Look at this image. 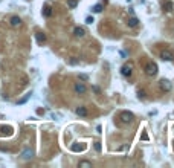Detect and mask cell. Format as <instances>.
Instances as JSON below:
<instances>
[{
  "instance_id": "obj_1",
  "label": "cell",
  "mask_w": 174,
  "mask_h": 168,
  "mask_svg": "<svg viewBox=\"0 0 174 168\" xmlns=\"http://www.w3.org/2000/svg\"><path fill=\"white\" fill-rule=\"evenodd\" d=\"M145 73L148 77H154L156 73H157V64L156 63H148L145 66Z\"/></svg>"
},
{
  "instance_id": "obj_2",
  "label": "cell",
  "mask_w": 174,
  "mask_h": 168,
  "mask_svg": "<svg viewBox=\"0 0 174 168\" xmlns=\"http://www.w3.org/2000/svg\"><path fill=\"white\" fill-rule=\"evenodd\" d=\"M160 58H162L163 61H174V53L170 49H163L160 52Z\"/></svg>"
},
{
  "instance_id": "obj_3",
  "label": "cell",
  "mask_w": 174,
  "mask_h": 168,
  "mask_svg": "<svg viewBox=\"0 0 174 168\" xmlns=\"http://www.w3.org/2000/svg\"><path fill=\"white\" fill-rule=\"evenodd\" d=\"M119 119H121L122 122L128 124V122H131V121L135 119V116H133V113H131V112H122L121 115H119Z\"/></svg>"
},
{
  "instance_id": "obj_4",
  "label": "cell",
  "mask_w": 174,
  "mask_h": 168,
  "mask_svg": "<svg viewBox=\"0 0 174 168\" xmlns=\"http://www.w3.org/2000/svg\"><path fill=\"white\" fill-rule=\"evenodd\" d=\"M121 73H122V77H131V73H133V64L131 63L124 64L122 69H121Z\"/></svg>"
},
{
  "instance_id": "obj_5",
  "label": "cell",
  "mask_w": 174,
  "mask_h": 168,
  "mask_svg": "<svg viewBox=\"0 0 174 168\" xmlns=\"http://www.w3.org/2000/svg\"><path fill=\"white\" fill-rule=\"evenodd\" d=\"M159 86H160V90L162 92H170L171 90V83L168 81V79H160Z\"/></svg>"
},
{
  "instance_id": "obj_6",
  "label": "cell",
  "mask_w": 174,
  "mask_h": 168,
  "mask_svg": "<svg viewBox=\"0 0 174 168\" xmlns=\"http://www.w3.org/2000/svg\"><path fill=\"white\" fill-rule=\"evenodd\" d=\"M32 156H34V151H32L31 148H25L22 151V159L23 160H29V159H32Z\"/></svg>"
},
{
  "instance_id": "obj_7",
  "label": "cell",
  "mask_w": 174,
  "mask_h": 168,
  "mask_svg": "<svg viewBox=\"0 0 174 168\" xmlns=\"http://www.w3.org/2000/svg\"><path fill=\"white\" fill-rule=\"evenodd\" d=\"M75 92L78 93V95H84V93L87 92V87L83 83H76L75 84Z\"/></svg>"
},
{
  "instance_id": "obj_8",
  "label": "cell",
  "mask_w": 174,
  "mask_h": 168,
  "mask_svg": "<svg viewBox=\"0 0 174 168\" xmlns=\"http://www.w3.org/2000/svg\"><path fill=\"white\" fill-rule=\"evenodd\" d=\"M9 23H11V26H20V25H22V20H20V17L14 15V17H11Z\"/></svg>"
},
{
  "instance_id": "obj_9",
  "label": "cell",
  "mask_w": 174,
  "mask_h": 168,
  "mask_svg": "<svg viewBox=\"0 0 174 168\" xmlns=\"http://www.w3.org/2000/svg\"><path fill=\"white\" fill-rule=\"evenodd\" d=\"M35 38H37V41H38L40 44H43V43L46 41V35H44L43 32H37V34H35Z\"/></svg>"
},
{
  "instance_id": "obj_10",
  "label": "cell",
  "mask_w": 174,
  "mask_h": 168,
  "mask_svg": "<svg viewBox=\"0 0 174 168\" xmlns=\"http://www.w3.org/2000/svg\"><path fill=\"white\" fill-rule=\"evenodd\" d=\"M173 9H174V3H173V2H170V0H168V2H165V3H163V11L171 12Z\"/></svg>"
},
{
  "instance_id": "obj_11",
  "label": "cell",
  "mask_w": 174,
  "mask_h": 168,
  "mask_svg": "<svg viewBox=\"0 0 174 168\" xmlns=\"http://www.w3.org/2000/svg\"><path fill=\"white\" fill-rule=\"evenodd\" d=\"M76 115L78 116H87V109H86V107H78V109H76Z\"/></svg>"
},
{
  "instance_id": "obj_12",
  "label": "cell",
  "mask_w": 174,
  "mask_h": 168,
  "mask_svg": "<svg viewBox=\"0 0 174 168\" xmlns=\"http://www.w3.org/2000/svg\"><path fill=\"white\" fill-rule=\"evenodd\" d=\"M73 34H75V37H84L86 31L83 28H75V31H73Z\"/></svg>"
},
{
  "instance_id": "obj_13",
  "label": "cell",
  "mask_w": 174,
  "mask_h": 168,
  "mask_svg": "<svg viewBox=\"0 0 174 168\" xmlns=\"http://www.w3.org/2000/svg\"><path fill=\"white\" fill-rule=\"evenodd\" d=\"M127 23H128V26H130V28H135V26H138L139 20H138L136 17H131V18L128 20V22H127Z\"/></svg>"
},
{
  "instance_id": "obj_14",
  "label": "cell",
  "mask_w": 174,
  "mask_h": 168,
  "mask_svg": "<svg viewBox=\"0 0 174 168\" xmlns=\"http://www.w3.org/2000/svg\"><path fill=\"white\" fill-rule=\"evenodd\" d=\"M43 15L44 17H51L52 15V8H51V6H44V8H43Z\"/></svg>"
},
{
  "instance_id": "obj_15",
  "label": "cell",
  "mask_w": 174,
  "mask_h": 168,
  "mask_svg": "<svg viewBox=\"0 0 174 168\" xmlns=\"http://www.w3.org/2000/svg\"><path fill=\"white\" fill-rule=\"evenodd\" d=\"M0 131H2L0 134H9L12 131V129L11 127H0Z\"/></svg>"
},
{
  "instance_id": "obj_16",
  "label": "cell",
  "mask_w": 174,
  "mask_h": 168,
  "mask_svg": "<svg viewBox=\"0 0 174 168\" xmlns=\"http://www.w3.org/2000/svg\"><path fill=\"white\" fill-rule=\"evenodd\" d=\"M76 5H78V0H67V6H69L70 9L76 8Z\"/></svg>"
},
{
  "instance_id": "obj_17",
  "label": "cell",
  "mask_w": 174,
  "mask_h": 168,
  "mask_svg": "<svg viewBox=\"0 0 174 168\" xmlns=\"http://www.w3.org/2000/svg\"><path fill=\"white\" fill-rule=\"evenodd\" d=\"M92 11H93V12H96V14H98V12H101V11H102V5H101V3L95 5V6L92 8Z\"/></svg>"
},
{
  "instance_id": "obj_18",
  "label": "cell",
  "mask_w": 174,
  "mask_h": 168,
  "mask_svg": "<svg viewBox=\"0 0 174 168\" xmlns=\"http://www.w3.org/2000/svg\"><path fill=\"white\" fill-rule=\"evenodd\" d=\"M70 150H72V151H83L84 148H83V147H79L78 144H72V147H70Z\"/></svg>"
},
{
  "instance_id": "obj_19",
  "label": "cell",
  "mask_w": 174,
  "mask_h": 168,
  "mask_svg": "<svg viewBox=\"0 0 174 168\" xmlns=\"http://www.w3.org/2000/svg\"><path fill=\"white\" fill-rule=\"evenodd\" d=\"M79 167H86V168H90V167H92V162H89V160H81V162H79Z\"/></svg>"
},
{
  "instance_id": "obj_20",
  "label": "cell",
  "mask_w": 174,
  "mask_h": 168,
  "mask_svg": "<svg viewBox=\"0 0 174 168\" xmlns=\"http://www.w3.org/2000/svg\"><path fill=\"white\" fill-rule=\"evenodd\" d=\"M31 95H32V93H28V95H26L25 98H22V99H20V101H18V103H17V104H25V103H26V101H28V99L31 98Z\"/></svg>"
},
{
  "instance_id": "obj_21",
  "label": "cell",
  "mask_w": 174,
  "mask_h": 168,
  "mask_svg": "<svg viewBox=\"0 0 174 168\" xmlns=\"http://www.w3.org/2000/svg\"><path fill=\"white\" fill-rule=\"evenodd\" d=\"M138 96H139V98H145V96H147L145 90H138Z\"/></svg>"
},
{
  "instance_id": "obj_22",
  "label": "cell",
  "mask_w": 174,
  "mask_h": 168,
  "mask_svg": "<svg viewBox=\"0 0 174 168\" xmlns=\"http://www.w3.org/2000/svg\"><path fill=\"white\" fill-rule=\"evenodd\" d=\"M92 90L95 92V93H98V95H99V93H101V89H99L98 86H93V87H92Z\"/></svg>"
},
{
  "instance_id": "obj_23",
  "label": "cell",
  "mask_w": 174,
  "mask_h": 168,
  "mask_svg": "<svg viewBox=\"0 0 174 168\" xmlns=\"http://www.w3.org/2000/svg\"><path fill=\"white\" fill-rule=\"evenodd\" d=\"M93 22H95V20H93V17H87V18H86V23H87V25H92Z\"/></svg>"
},
{
  "instance_id": "obj_24",
  "label": "cell",
  "mask_w": 174,
  "mask_h": 168,
  "mask_svg": "<svg viewBox=\"0 0 174 168\" xmlns=\"http://www.w3.org/2000/svg\"><path fill=\"white\" fill-rule=\"evenodd\" d=\"M140 139H142V141H148V134H147V131H144V133H142Z\"/></svg>"
},
{
  "instance_id": "obj_25",
  "label": "cell",
  "mask_w": 174,
  "mask_h": 168,
  "mask_svg": "<svg viewBox=\"0 0 174 168\" xmlns=\"http://www.w3.org/2000/svg\"><path fill=\"white\" fill-rule=\"evenodd\" d=\"M95 150H96V151H101V144H99V142L95 144Z\"/></svg>"
},
{
  "instance_id": "obj_26",
  "label": "cell",
  "mask_w": 174,
  "mask_h": 168,
  "mask_svg": "<svg viewBox=\"0 0 174 168\" xmlns=\"http://www.w3.org/2000/svg\"><path fill=\"white\" fill-rule=\"evenodd\" d=\"M79 79H81V81H87L89 77H87V75H79Z\"/></svg>"
}]
</instances>
